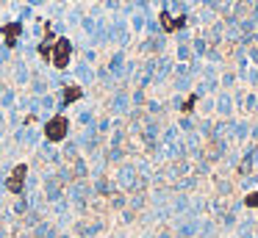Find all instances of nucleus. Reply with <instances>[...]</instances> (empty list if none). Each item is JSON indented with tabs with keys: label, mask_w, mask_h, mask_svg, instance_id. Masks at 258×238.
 <instances>
[{
	"label": "nucleus",
	"mask_w": 258,
	"mask_h": 238,
	"mask_svg": "<svg viewBox=\"0 0 258 238\" xmlns=\"http://www.w3.org/2000/svg\"><path fill=\"white\" fill-rule=\"evenodd\" d=\"M70 53H72V48H70V39H56V48H53V56H50V61H53V66H59V70H64L67 64H70Z\"/></svg>",
	"instance_id": "obj_1"
},
{
	"label": "nucleus",
	"mask_w": 258,
	"mask_h": 238,
	"mask_svg": "<svg viewBox=\"0 0 258 238\" xmlns=\"http://www.w3.org/2000/svg\"><path fill=\"white\" fill-rule=\"evenodd\" d=\"M67 119L64 116H56L48 122V128H45V136H48V142H61V138L67 136Z\"/></svg>",
	"instance_id": "obj_2"
},
{
	"label": "nucleus",
	"mask_w": 258,
	"mask_h": 238,
	"mask_svg": "<svg viewBox=\"0 0 258 238\" xmlns=\"http://www.w3.org/2000/svg\"><path fill=\"white\" fill-rule=\"evenodd\" d=\"M25 174H28V166H25V164L14 166V172L9 174V180H6V188L12 191V194H20V191H23V186H25Z\"/></svg>",
	"instance_id": "obj_3"
},
{
	"label": "nucleus",
	"mask_w": 258,
	"mask_h": 238,
	"mask_svg": "<svg viewBox=\"0 0 258 238\" xmlns=\"http://www.w3.org/2000/svg\"><path fill=\"white\" fill-rule=\"evenodd\" d=\"M158 20H161V28L167 30V34H172V30H180L183 25H186V17L180 14V17H172L169 12H161L158 14Z\"/></svg>",
	"instance_id": "obj_4"
},
{
	"label": "nucleus",
	"mask_w": 258,
	"mask_h": 238,
	"mask_svg": "<svg viewBox=\"0 0 258 238\" xmlns=\"http://www.w3.org/2000/svg\"><path fill=\"white\" fill-rule=\"evenodd\" d=\"M20 30H23V25H20V22H12V25H6V28H3V39H6L9 48H14V42H17Z\"/></svg>",
	"instance_id": "obj_5"
},
{
	"label": "nucleus",
	"mask_w": 258,
	"mask_h": 238,
	"mask_svg": "<svg viewBox=\"0 0 258 238\" xmlns=\"http://www.w3.org/2000/svg\"><path fill=\"white\" fill-rule=\"evenodd\" d=\"M81 94H84V92H81V86H67V89H64V102L70 106V102L81 100Z\"/></svg>",
	"instance_id": "obj_6"
},
{
	"label": "nucleus",
	"mask_w": 258,
	"mask_h": 238,
	"mask_svg": "<svg viewBox=\"0 0 258 238\" xmlns=\"http://www.w3.org/2000/svg\"><path fill=\"white\" fill-rule=\"evenodd\" d=\"M244 205L247 208H258V191H252V194L244 196Z\"/></svg>",
	"instance_id": "obj_7"
},
{
	"label": "nucleus",
	"mask_w": 258,
	"mask_h": 238,
	"mask_svg": "<svg viewBox=\"0 0 258 238\" xmlns=\"http://www.w3.org/2000/svg\"><path fill=\"white\" fill-rule=\"evenodd\" d=\"M39 56H42L45 61H50V56H53V48H50L48 42H45V44H39Z\"/></svg>",
	"instance_id": "obj_8"
},
{
	"label": "nucleus",
	"mask_w": 258,
	"mask_h": 238,
	"mask_svg": "<svg viewBox=\"0 0 258 238\" xmlns=\"http://www.w3.org/2000/svg\"><path fill=\"white\" fill-rule=\"evenodd\" d=\"M194 102H197V97L192 94V97H189L186 102H183V108H180V111H183V114H189V111H192V108H194Z\"/></svg>",
	"instance_id": "obj_9"
}]
</instances>
